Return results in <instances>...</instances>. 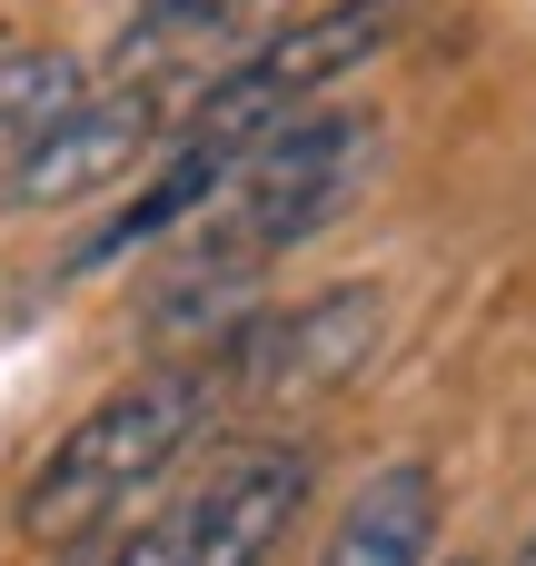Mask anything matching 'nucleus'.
Returning <instances> with one entry per match:
<instances>
[{"instance_id": "6e6552de", "label": "nucleus", "mask_w": 536, "mask_h": 566, "mask_svg": "<svg viewBox=\"0 0 536 566\" xmlns=\"http://www.w3.org/2000/svg\"><path fill=\"white\" fill-rule=\"evenodd\" d=\"M80 90H90V70H80L70 50H0V159L30 149Z\"/></svg>"}, {"instance_id": "9d476101", "label": "nucleus", "mask_w": 536, "mask_h": 566, "mask_svg": "<svg viewBox=\"0 0 536 566\" xmlns=\"http://www.w3.org/2000/svg\"><path fill=\"white\" fill-rule=\"evenodd\" d=\"M527 566H536V547H527Z\"/></svg>"}, {"instance_id": "f257e3e1", "label": "nucleus", "mask_w": 536, "mask_h": 566, "mask_svg": "<svg viewBox=\"0 0 536 566\" xmlns=\"http://www.w3.org/2000/svg\"><path fill=\"white\" fill-rule=\"evenodd\" d=\"M368 159H378V129L358 109H298L269 139H249L229 159V179L179 219L189 249H179L169 289H159L149 328L159 338H229V318L259 298V279L288 249H308L328 219H348Z\"/></svg>"}, {"instance_id": "1a4fd4ad", "label": "nucleus", "mask_w": 536, "mask_h": 566, "mask_svg": "<svg viewBox=\"0 0 536 566\" xmlns=\"http://www.w3.org/2000/svg\"><path fill=\"white\" fill-rule=\"evenodd\" d=\"M109 566H179V547H169V517H159V527H139V537H129Z\"/></svg>"}, {"instance_id": "423d86ee", "label": "nucleus", "mask_w": 536, "mask_h": 566, "mask_svg": "<svg viewBox=\"0 0 536 566\" xmlns=\"http://www.w3.org/2000/svg\"><path fill=\"white\" fill-rule=\"evenodd\" d=\"M308 448H239L179 517H169V547L179 566H269V547L288 537V517L308 507Z\"/></svg>"}, {"instance_id": "39448f33", "label": "nucleus", "mask_w": 536, "mask_h": 566, "mask_svg": "<svg viewBox=\"0 0 536 566\" xmlns=\"http://www.w3.org/2000/svg\"><path fill=\"white\" fill-rule=\"evenodd\" d=\"M169 90L149 80H109V90H80L30 149L0 159V209H80L99 189H119L159 139H169Z\"/></svg>"}, {"instance_id": "9b49d317", "label": "nucleus", "mask_w": 536, "mask_h": 566, "mask_svg": "<svg viewBox=\"0 0 536 566\" xmlns=\"http://www.w3.org/2000/svg\"><path fill=\"white\" fill-rule=\"evenodd\" d=\"M458 566H467V557H458Z\"/></svg>"}, {"instance_id": "f03ea898", "label": "nucleus", "mask_w": 536, "mask_h": 566, "mask_svg": "<svg viewBox=\"0 0 536 566\" xmlns=\"http://www.w3.org/2000/svg\"><path fill=\"white\" fill-rule=\"evenodd\" d=\"M219 418V358H169L149 378H129L119 398H99L50 458L40 478L20 488V537L40 547H70L90 537L99 517H119L129 497H149Z\"/></svg>"}, {"instance_id": "7ed1b4c3", "label": "nucleus", "mask_w": 536, "mask_h": 566, "mask_svg": "<svg viewBox=\"0 0 536 566\" xmlns=\"http://www.w3.org/2000/svg\"><path fill=\"white\" fill-rule=\"evenodd\" d=\"M388 40H398V0H328V10H308V20H288V30L249 40V50H239V60L189 99V129H179V139H199V149L239 159L249 139H269L278 119H298L328 80L368 70Z\"/></svg>"}, {"instance_id": "0eeeda50", "label": "nucleus", "mask_w": 536, "mask_h": 566, "mask_svg": "<svg viewBox=\"0 0 536 566\" xmlns=\"http://www.w3.org/2000/svg\"><path fill=\"white\" fill-rule=\"evenodd\" d=\"M428 547H438V468L398 458L348 497V517H338L318 566H428Z\"/></svg>"}, {"instance_id": "20e7f679", "label": "nucleus", "mask_w": 536, "mask_h": 566, "mask_svg": "<svg viewBox=\"0 0 536 566\" xmlns=\"http://www.w3.org/2000/svg\"><path fill=\"white\" fill-rule=\"evenodd\" d=\"M378 338H388L378 289H328V298L269 308V318H249L209 348L219 358V408H318L368 368Z\"/></svg>"}]
</instances>
